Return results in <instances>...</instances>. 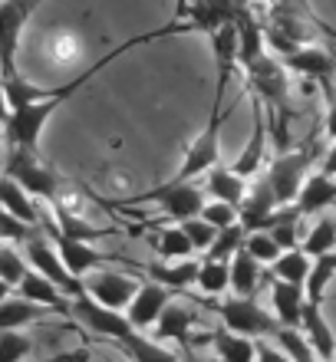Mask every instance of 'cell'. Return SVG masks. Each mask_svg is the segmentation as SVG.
<instances>
[{
    "label": "cell",
    "instance_id": "obj_1",
    "mask_svg": "<svg viewBox=\"0 0 336 362\" xmlns=\"http://www.w3.org/2000/svg\"><path fill=\"white\" fill-rule=\"evenodd\" d=\"M244 79H248L250 93L264 105V112H267V129L270 132H277L280 145H287V69L280 59H274L270 53L257 59V63H250L244 69Z\"/></svg>",
    "mask_w": 336,
    "mask_h": 362
},
{
    "label": "cell",
    "instance_id": "obj_2",
    "mask_svg": "<svg viewBox=\"0 0 336 362\" xmlns=\"http://www.w3.org/2000/svg\"><path fill=\"white\" fill-rule=\"evenodd\" d=\"M224 93L228 89H218L214 86V103H212V115H208V125H204L198 139L188 145V152H185L182 165H178V172L172 175V185H192L195 178H202L208 175L218 165L221 158V125H224Z\"/></svg>",
    "mask_w": 336,
    "mask_h": 362
},
{
    "label": "cell",
    "instance_id": "obj_3",
    "mask_svg": "<svg viewBox=\"0 0 336 362\" xmlns=\"http://www.w3.org/2000/svg\"><path fill=\"white\" fill-rule=\"evenodd\" d=\"M320 152V135L313 132L307 142L300 145L297 152H280L274 158V165L267 168V185L274 191V198H277V208H294L300 198V188H303V181L310 178V165Z\"/></svg>",
    "mask_w": 336,
    "mask_h": 362
},
{
    "label": "cell",
    "instance_id": "obj_4",
    "mask_svg": "<svg viewBox=\"0 0 336 362\" xmlns=\"http://www.w3.org/2000/svg\"><path fill=\"white\" fill-rule=\"evenodd\" d=\"M135 204H158V211H162L168 221L185 224V221H192V218H202L204 191L198 188V185H172V181H165L158 188L132 194V198L109 201V208H135Z\"/></svg>",
    "mask_w": 336,
    "mask_h": 362
},
{
    "label": "cell",
    "instance_id": "obj_5",
    "mask_svg": "<svg viewBox=\"0 0 336 362\" xmlns=\"http://www.w3.org/2000/svg\"><path fill=\"white\" fill-rule=\"evenodd\" d=\"M4 175H7L10 181H17L30 198H43V201H50V204L59 198L57 172L40 162L37 152H17V148H10V152L4 155Z\"/></svg>",
    "mask_w": 336,
    "mask_h": 362
},
{
    "label": "cell",
    "instance_id": "obj_6",
    "mask_svg": "<svg viewBox=\"0 0 336 362\" xmlns=\"http://www.w3.org/2000/svg\"><path fill=\"white\" fill-rule=\"evenodd\" d=\"M228 333L244 336V339H264V336H277L280 323L257 303V300H248V296H231L218 306Z\"/></svg>",
    "mask_w": 336,
    "mask_h": 362
},
{
    "label": "cell",
    "instance_id": "obj_7",
    "mask_svg": "<svg viewBox=\"0 0 336 362\" xmlns=\"http://www.w3.org/2000/svg\"><path fill=\"white\" fill-rule=\"evenodd\" d=\"M27 264L33 267V274H40L43 280H50V284L57 286L63 296H69V300H76V296L86 293L83 280H76V276L63 267V260H59L57 247H53V244H47V238H43V234H37V238L27 240Z\"/></svg>",
    "mask_w": 336,
    "mask_h": 362
},
{
    "label": "cell",
    "instance_id": "obj_8",
    "mask_svg": "<svg viewBox=\"0 0 336 362\" xmlns=\"http://www.w3.org/2000/svg\"><path fill=\"white\" fill-rule=\"evenodd\" d=\"M33 10H37V4H17V0L0 4V69H4V79L20 76V37H23V27L33 17Z\"/></svg>",
    "mask_w": 336,
    "mask_h": 362
},
{
    "label": "cell",
    "instance_id": "obj_9",
    "mask_svg": "<svg viewBox=\"0 0 336 362\" xmlns=\"http://www.w3.org/2000/svg\"><path fill=\"white\" fill-rule=\"evenodd\" d=\"M83 286H86L89 300H96L99 306H106L112 313H122V310H129V303L135 300L142 284L125 274H115V270H96V274H89L83 280Z\"/></svg>",
    "mask_w": 336,
    "mask_h": 362
},
{
    "label": "cell",
    "instance_id": "obj_10",
    "mask_svg": "<svg viewBox=\"0 0 336 362\" xmlns=\"http://www.w3.org/2000/svg\"><path fill=\"white\" fill-rule=\"evenodd\" d=\"M267 112H264V105L254 99L250 103V135L248 142H244V148L238 152V158L231 162V172L238 175V178L248 181L250 175H257L260 168H264V155H267Z\"/></svg>",
    "mask_w": 336,
    "mask_h": 362
},
{
    "label": "cell",
    "instance_id": "obj_11",
    "mask_svg": "<svg viewBox=\"0 0 336 362\" xmlns=\"http://www.w3.org/2000/svg\"><path fill=\"white\" fill-rule=\"evenodd\" d=\"M69 313L76 316L83 326H89L93 333L106 336V339H112V343H119V339H125L129 333H135L122 313H112V310H106V306H99L96 300H89L86 293L76 296V300H69Z\"/></svg>",
    "mask_w": 336,
    "mask_h": 362
},
{
    "label": "cell",
    "instance_id": "obj_12",
    "mask_svg": "<svg viewBox=\"0 0 336 362\" xmlns=\"http://www.w3.org/2000/svg\"><path fill=\"white\" fill-rule=\"evenodd\" d=\"M234 30H238V66L248 69L267 53V27L250 7H234Z\"/></svg>",
    "mask_w": 336,
    "mask_h": 362
},
{
    "label": "cell",
    "instance_id": "obj_13",
    "mask_svg": "<svg viewBox=\"0 0 336 362\" xmlns=\"http://www.w3.org/2000/svg\"><path fill=\"white\" fill-rule=\"evenodd\" d=\"M168 303H172V290H165V286L149 280V284L139 286L135 300L129 303V310H125V320H129V326H132L135 333H139V329H149V326H155L162 320Z\"/></svg>",
    "mask_w": 336,
    "mask_h": 362
},
{
    "label": "cell",
    "instance_id": "obj_14",
    "mask_svg": "<svg viewBox=\"0 0 336 362\" xmlns=\"http://www.w3.org/2000/svg\"><path fill=\"white\" fill-rule=\"evenodd\" d=\"M277 198H274V191H270L267 178H260L254 188L244 194V201H241L238 208V221L241 228L248 230V234H257V230H267L270 218L277 214Z\"/></svg>",
    "mask_w": 336,
    "mask_h": 362
},
{
    "label": "cell",
    "instance_id": "obj_15",
    "mask_svg": "<svg viewBox=\"0 0 336 362\" xmlns=\"http://www.w3.org/2000/svg\"><path fill=\"white\" fill-rule=\"evenodd\" d=\"M53 230V228H50ZM53 247H57V254H59V260H63V267L69 270V274L76 276V280H86L89 274H96L99 270V264H106V254H99L93 244H83V240H69V238H63V234H57L53 230Z\"/></svg>",
    "mask_w": 336,
    "mask_h": 362
},
{
    "label": "cell",
    "instance_id": "obj_16",
    "mask_svg": "<svg viewBox=\"0 0 336 362\" xmlns=\"http://www.w3.org/2000/svg\"><path fill=\"white\" fill-rule=\"evenodd\" d=\"M300 333H303V339L310 343V349L317 353L320 362H333L336 359V333L330 329L327 316H323V310H320L317 303H307V306H303Z\"/></svg>",
    "mask_w": 336,
    "mask_h": 362
},
{
    "label": "cell",
    "instance_id": "obj_17",
    "mask_svg": "<svg viewBox=\"0 0 336 362\" xmlns=\"http://www.w3.org/2000/svg\"><path fill=\"white\" fill-rule=\"evenodd\" d=\"M284 69L330 83V76L336 73V53H330V49H323V47H310L307 43V47L294 49L290 57H284Z\"/></svg>",
    "mask_w": 336,
    "mask_h": 362
},
{
    "label": "cell",
    "instance_id": "obj_18",
    "mask_svg": "<svg viewBox=\"0 0 336 362\" xmlns=\"http://www.w3.org/2000/svg\"><path fill=\"white\" fill-rule=\"evenodd\" d=\"M270 300H274V320L280 323V329H300L303 306H307V293H303V286L274 280V284H270Z\"/></svg>",
    "mask_w": 336,
    "mask_h": 362
},
{
    "label": "cell",
    "instance_id": "obj_19",
    "mask_svg": "<svg viewBox=\"0 0 336 362\" xmlns=\"http://www.w3.org/2000/svg\"><path fill=\"white\" fill-rule=\"evenodd\" d=\"M198 260H178V264H142V270L152 276V284L165 286V290H188V286L198 284Z\"/></svg>",
    "mask_w": 336,
    "mask_h": 362
},
{
    "label": "cell",
    "instance_id": "obj_20",
    "mask_svg": "<svg viewBox=\"0 0 336 362\" xmlns=\"http://www.w3.org/2000/svg\"><path fill=\"white\" fill-rule=\"evenodd\" d=\"M0 208L13 214L17 221H23L27 228H40V208L33 204L27 191L20 188L17 181H10L7 175H0Z\"/></svg>",
    "mask_w": 336,
    "mask_h": 362
},
{
    "label": "cell",
    "instance_id": "obj_21",
    "mask_svg": "<svg viewBox=\"0 0 336 362\" xmlns=\"http://www.w3.org/2000/svg\"><path fill=\"white\" fill-rule=\"evenodd\" d=\"M336 201V178H327V175H310L307 181H303V188H300V198H297V214L303 218V214H317V211L330 208Z\"/></svg>",
    "mask_w": 336,
    "mask_h": 362
},
{
    "label": "cell",
    "instance_id": "obj_22",
    "mask_svg": "<svg viewBox=\"0 0 336 362\" xmlns=\"http://www.w3.org/2000/svg\"><path fill=\"white\" fill-rule=\"evenodd\" d=\"M20 300L43 306V310H50V313H53V310L69 313V300H66V296L59 293L50 280H43L40 274H33V270H30V274L23 276V284H20Z\"/></svg>",
    "mask_w": 336,
    "mask_h": 362
},
{
    "label": "cell",
    "instance_id": "obj_23",
    "mask_svg": "<svg viewBox=\"0 0 336 362\" xmlns=\"http://www.w3.org/2000/svg\"><path fill=\"white\" fill-rule=\"evenodd\" d=\"M43 316H50V310L37 303H27V300H20V296H10L0 303V336L4 333H20L23 326L30 323H40Z\"/></svg>",
    "mask_w": 336,
    "mask_h": 362
},
{
    "label": "cell",
    "instance_id": "obj_24",
    "mask_svg": "<svg viewBox=\"0 0 336 362\" xmlns=\"http://www.w3.org/2000/svg\"><path fill=\"white\" fill-rule=\"evenodd\" d=\"M208 191L214 194V201H224V204H231V208H241V201H244V194H248V181L238 178L228 165L218 162L212 172H208Z\"/></svg>",
    "mask_w": 336,
    "mask_h": 362
},
{
    "label": "cell",
    "instance_id": "obj_25",
    "mask_svg": "<svg viewBox=\"0 0 336 362\" xmlns=\"http://www.w3.org/2000/svg\"><path fill=\"white\" fill-rule=\"evenodd\" d=\"M195 320L198 316L188 310V306H182V303H168V310L162 313V320L155 323V333H158V339H178V343H192L188 339V329L195 326Z\"/></svg>",
    "mask_w": 336,
    "mask_h": 362
},
{
    "label": "cell",
    "instance_id": "obj_26",
    "mask_svg": "<svg viewBox=\"0 0 336 362\" xmlns=\"http://www.w3.org/2000/svg\"><path fill=\"white\" fill-rule=\"evenodd\" d=\"M257 284H260V264L250 257L248 250H238V257L231 260V290H234V296L254 300Z\"/></svg>",
    "mask_w": 336,
    "mask_h": 362
},
{
    "label": "cell",
    "instance_id": "obj_27",
    "mask_svg": "<svg viewBox=\"0 0 336 362\" xmlns=\"http://www.w3.org/2000/svg\"><path fill=\"white\" fill-rule=\"evenodd\" d=\"M214 353H218V362H257V346L254 339H244V336H234L228 329H218L212 333Z\"/></svg>",
    "mask_w": 336,
    "mask_h": 362
},
{
    "label": "cell",
    "instance_id": "obj_28",
    "mask_svg": "<svg viewBox=\"0 0 336 362\" xmlns=\"http://www.w3.org/2000/svg\"><path fill=\"white\" fill-rule=\"evenodd\" d=\"M115 346H119V349H122L132 362H178V353H172V349L152 343V339H145L142 333H129Z\"/></svg>",
    "mask_w": 336,
    "mask_h": 362
},
{
    "label": "cell",
    "instance_id": "obj_29",
    "mask_svg": "<svg viewBox=\"0 0 336 362\" xmlns=\"http://www.w3.org/2000/svg\"><path fill=\"white\" fill-rule=\"evenodd\" d=\"M336 276V250L333 254H323V257L313 260V267H310V276L307 284H303V293H307V303H323V293H327L330 280Z\"/></svg>",
    "mask_w": 336,
    "mask_h": 362
},
{
    "label": "cell",
    "instance_id": "obj_30",
    "mask_svg": "<svg viewBox=\"0 0 336 362\" xmlns=\"http://www.w3.org/2000/svg\"><path fill=\"white\" fill-rule=\"evenodd\" d=\"M310 267H313V264H310V257L297 247V250H284V254L277 257V264H274L270 270H274V276H277L280 284L303 286V284H307V276H310Z\"/></svg>",
    "mask_w": 336,
    "mask_h": 362
},
{
    "label": "cell",
    "instance_id": "obj_31",
    "mask_svg": "<svg viewBox=\"0 0 336 362\" xmlns=\"http://www.w3.org/2000/svg\"><path fill=\"white\" fill-rule=\"evenodd\" d=\"M303 254L307 257H323V254H333L336 250V218H320L313 228L303 234Z\"/></svg>",
    "mask_w": 336,
    "mask_h": 362
},
{
    "label": "cell",
    "instance_id": "obj_32",
    "mask_svg": "<svg viewBox=\"0 0 336 362\" xmlns=\"http://www.w3.org/2000/svg\"><path fill=\"white\" fill-rule=\"evenodd\" d=\"M155 238V250H158V257L165 260H192V244H188V238H185V230L175 224V228H162V230H155L152 234Z\"/></svg>",
    "mask_w": 336,
    "mask_h": 362
},
{
    "label": "cell",
    "instance_id": "obj_33",
    "mask_svg": "<svg viewBox=\"0 0 336 362\" xmlns=\"http://www.w3.org/2000/svg\"><path fill=\"white\" fill-rule=\"evenodd\" d=\"M244 240H248V230L241 228V224L218 230V238H214L212 250L204 254V260H218V264H231V260L238 257V250H244Z\"/></svg>",
    "mask_w": 336,
    "mask_h": 362
},
{
    "label": "cell",
    "instance_id": "obj_34",
    "mask_svg": "<svg viewBox=\"0 0 336 362\" xmlns=\"http://www.w3.org/2000/svg\"><path fill=\"white\" fill-rule=\"evenodd\" d=\"M198 286H202L204 293H224L231 286V264H218V260H202V267H198Z\"/></svg>",
    "mask_w": 336,
    "mask_h": 362
},
{
    "label": "cell",
    "instance_id": "obj_35",
    "mask_svg": "<svg viewBox=\"0 0 336 362\" xmlns=\"http://www.w3.org/2000/svg\"><path fill=\"white\" fill-rule=\"evenodd\" d=\"M274 339H277V349H284V356H287L290 362H320L300 329H280Z\"/></svg>",
    "mask_w": 336,
    "mask_h": 362
},
{
    "label": "cell",
    "instance_id": "obj_36",
    "mask_svg": "<svg viewBox=\"0 0 336 362\" xmlns=\"http://www.w3.org/2000/svg\"><path fill=\"white\" fill-rule=\"evenodd\" d=\"M244 250H248L250 257L257 260L260 267L267 264V267H274L277 264V257L284 254V250L274 244V238H270L267 230H257V234H248V240H244Z\"/></svg>",
    "mask_w": 336,
    "mask_h": 362
},
{
    "label": "cell",
    "instance_id": "obj_37",
    "mask_svg": "<svg viewBox=\"0 0 336 362\" xmlns=\"http://www.w3.org/2000/svg\"><path fill=\"white\" fill-rule=\"evenodd\" d=\"M30 274V264L20 257L13 247H0V280L13 290V286L23 284V276Z\"/></svg>",
    "mask_w": 336,
    "mask_h": 362
},
{
    "label": "cell",
    "instance_id": "obj_38",
    "mask_svg": "<svg viewBox=\"0 0 336 362\" xmlns=\"http://www.w3.org/2000/svg\"><path fill=\"white\" fill-rule=\"evenodd\" d=\"M30 353H33V339L23 329L0 336V362H23Z\"/></svg>",
    "mask_w": 336,
    "mask_h": 362
},
{
    "label": "cell",
    "instance_id": "obj_39",
    "mask_svg": "<svg viewBox=\"0 0 336 362\" xmlns=\"http://www.w3.org/2000/svg\"><path fill=\"white\" fill-rule=\"evenodd\" d=\"M178 228L185 230V238H188L192 250H198V254H208V250H212V244H214V238H218V230H214L212 224H204L202 218L185 221V224H178Z\"/></svg>",
    "mask_w": 336,
    "mask_h": 362
},
{
    "label": "cell",
    "instance_id": "obj_40",
    "mask_svg": "<svg viewBox=\"0 0 336 362\" xmlns=\"http://www.w3.org/2000/svg\"><path fill=\"white\" fill-rule=\"evenodd\" d=\"M202 221H204V224H212L214 230H224V228L241 224V221H238V208H231V204H224V201H212V204H204Z\"/></svg>",
    "mask_w": 336,
    "mask_h": 362
},
{
    "label": "cell",
    "instance_id": "obj_41",
    "mask_svg": "<svg viewBox=\"0 0 336 362\" xmlns=\"http://www.w3.org/2000/svg\"><path fill=\"white\" fill-rule=\"evenodd\" d=\"M30 238H37V228H27L23 221H17L13 214L0 208V240H23L27 244Z\"/></svg>",
    "mask_w": 336,
    "mask_h": 362
},
{
    "label": "cell",
    "instance_id": "obj_42",
    "mask_svg": "<svg viewBox=\"0 0 336 362\" xmlns=\"http://www.w3.org/2000/svg\"><path fill=\"white\" fill-rule=\"evenodd\" d=\"M257 346V362H290L287 356H284V349H277V346H270V343H254Z\"/></svg>",
    "mask_w": 336,
    "mask_h": 362
},
{
    "label": "cell",
    "instance_id": "obj_43",
    "mask_svg": "<svg viewBox=\"0 0 336 362\" xmlns=\"http://www.w3.org/2000/svg\"><path fill=\"white\" fill-rule=\"evenodd\" d=\"M320 175H327V178H336V142L330 145L327 152H323V168H320Z\"/></svg>",
    "mask_w": 336,
    "mask_h": 362
},
{
    "label": "cell",
    "instance_id": "obj_44",
    "mask_svg": "<svg viewBox=\"0 0 336 362\" xmlns=\"http://www.w3.org/2000/svg\"><path fill=\"white\" fill-rule=\"evenodd\" d=\"M10 119V105H7V79H4V69H0V125H7Z\"/></svg>",
    "mask_w": 336,
    "mask_h": 362
},
{
    "label": "cell",
    "instance_id": "obj_45",
    "mask_svg": "<svg viewBox=\"0 0 336 362\" xmlns=\"http://www.w3.org/2000/svg\"><path fill=\"white\" fill-rule=\"evenodd\" d=\"M178 362H218V359H208V356L195 353L192 343H185V346H182V356H178Z\"/></svg>",
    "mask_w": 336,
    "mask_h": 362
},
{
    "label": "cell",
    "instance_id": "obj_46",
    "mask_svg": "<svg viewBox=\"0 0 336 362\" xmlns=\"http://www.w3.org/2000/svg\"><path fill=\"white\" fill-rule=\"evenodd\" d=\"M323 132L336 142V99H330V112H327V122H323Z\"/></svg>",
    "mask_w": 336,
    "mask_h": 362
},
{
    "label": "cell",
    "instance_id": "obj_47",
    "mask_svg": "<svg viewBox=\"0 0 336 362\" xmlns=\"http://www.w3.org/2000/svg\"><path fill=\"white\" fill-rule=\"evenodd\" d=\"M47 362H89V356L86 353H63V356H53V359H47Z\"/></svg>",
    "mask_w": 336,
    "mask_h": 362
},
{
    "label": "cell",
    "instance_id": "obj_48",
    "mask_svg": "<svg viewBox=\"0 0 336 362\" xmlns=\"http://www.w3.org/2000/svg\"><path fill=\"white\" fill-rule=\"evenodd\" d=\"M4 300H10V286L0 280V303H4Z\"/></svg>",
    "mask_w": 336,
    "mask_h": 362
}]
</instances>
